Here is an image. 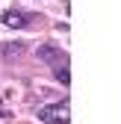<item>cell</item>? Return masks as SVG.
<instances>
[{
	"mask_svg": "<svg viewBox=\"0 0 121 124\" xmlns=\"http://www.w3.org/2000/svg\"><path fill=\"white\" fill-rule=\"evenodd\" d=\"M3 24L12 27V30H21V27H27V18H24L21 12H6L3 15Z\"/></svg>",
	"mask_w": 121,
	"mask_h": 124,
	"instance_id": "7a4b0ae2",
	"label": "cell"
},
{
	"mask_svg": "<svg viewBox=\"0 0 121 124\" xmlns=\"http://www.w3.org/2000/svg\"><path fill=\"white\" fill-rule=\"evenodd\" d=\"M38 59H62V53L50 44H44V47H38Z\"/></svg>",
	"mask_w": 121,
	"mask_h": 124,
	"instance_id": "3957f363",
	"label": "cell"
},
{
	"mask_svg": "<svg viewBox=\"0 0 121 124\" xmlns=\"http://www.w3.org/2000/svg\"><path fill=\"white\" fill-rule=\"evenodd\" d=\"M38 118L44 124H68L71 121V103L59 101V103H47L44 109H38Z\"/></svg>",
	"mask_w": 121,
	"mask_h": 124,
	"instance_id": "6da1fadb",
	"label": "cell"
},
{
	"mask_svg": "<svg viewBox=\"0 0 121 124\" xmlns=\"http://www.w3.org/2000/svg\"><path fill=\"white\" fill-rule=\"evenodd\" d=\"M56 77H59V83H71V74H68V68H56Z\"/></svg>",
	"mask_w": 121,
	"mask_h": 124,
	"instance_id": "277c9868",
	"label": "cell"
}]
</instances>
